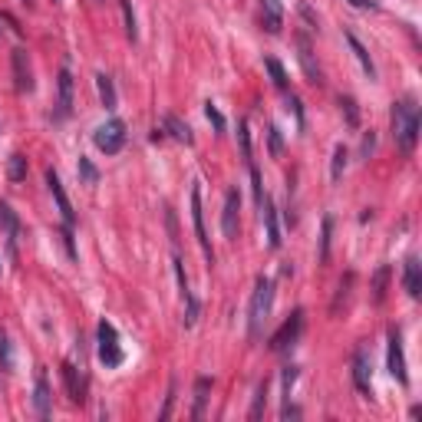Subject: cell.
<instances>
[{"mask_svg": "<svg viewBox=\"0 0 422 422\" xmlns=\"http://www.w3.org/2000/svg\"><path fill=\"white\" fill-rule=\"evenodd\" d=\"M393 139L402 152H412L416 149V139H419V106L412 96L393 103Z\"/></svg>", "mask_w": 422, "mask_h": 422, "instance_id": "1", "label": "cell"}, {"mask_svg": "<svg viewBox=\"0 0 422 422\" xmlns=\"http://www.w3.org/2000/svg\"><path fill=\"white\" fill-rule=\"evenodd\" d=\"M270 304H274V284L268 277H258L254 293H251V307H247V333H251V340L258 337L264 320L270 316Z\"/></svg>", "mask_w": 422, "mask_h": 422, "instance_id": "2", "label": "cell"}, {"mask_svg": "<svg viewBox=\"0 0 422 422\" xmlns=\"http://www.w3.org/2000/svg\"><path fill=\"white\" fill-rule=\"evenodd\" d=\"M93 142H96L99 152L116 155L119 149L126 145V122H122V119H109V122H103V126L93 132Z\"/></svg>", "mask_w": 422, "mask_h": 422, "instance_id": "3", "label": "cell"}, {"mask_svg": "<svg viewBox=\"0 0 422 422\" xmlns=\"http://www.w3.org/2000/svg\"><path fill=\"white\" fill-rule=\"evenodd\" d=\"M300 330H304V310H293V314L281 323V330L270 337V350L274 353L291 350L293 343H297V337H300Z\"/></svg>", "mask_w": 422, "mask_h": 422, "instance_id": "4", "label": "cell"}, {"mask_svg": "<svg viewBox=\"0 0 422 422\" xmlns=\"http://www.w3.org/2000/svg\"><path fill=\"white\" fill-rule=\"evenodd\" d=\"M99 360H103L106 366H119V363H122L119 333H116V327H112L109 320H103V323H99Z\"/></svg>", "mask_w": 422, "mask_h": 422, "instance_id": "5", "label": "cell"}, {"mask_svg": "<svg viewBox=\"0 0 422 422\" xmlns=\"http://www.w3.org/2000/svg\"><path fill=\"white\" fill-rule=\"evenodd\" d=\"M353 383L366 396L373 393V356L366 347H356V353H353Z\"/></svg>", "mask_w": 422, "mask_h": 422, "instance_id": "6", "label": "cell"}, {"mask_svg": "<svg viewBox=\"0 0 422 422\" xmlns=\"http://www.w3.org/2000/svg\"><path fill=\"white\" fill-rule=\"evenodd\" d=\"M389 373H393V379L396 383H409V373H406V356H402V333H399V327L389 330Z\"/></svg>", "mask_w": 422, "mask_h": 422, "instance_id": "7", "label": "cell"}, {"mask_svg": "<svg viewBox=\"0 0 422 422\" xmlns=\"http://www.w3.org/2000/svg\"><path fill=\"white\" fill-rule=\"evenodd\" d=\"M191 221H195V235H198L201 251H205V258H208V264H211V261H214V251H211L208 231H205V211H201V188L198 185L191 188Z\"/></svg>", "mask_w": 422, "mask_h": 422, "instance_id": "8", "label": "cell"}, {"mask_svg": "<svg viewBox=\"0 0 422 422\" xmlns=\"http://www.w3.org/2000/svg\"><path fill=\"white\" fill-rule=\"evenodd\" d=\"M10 59H13V82H17V93H34V70H30L27 50L17 47Z\"/></svg>", "mask_w": 422, "mask_h": 422, "instance_id": "9", "label": "cell"}, {"mask_svg": "<svg viewBox=\"0 0 422 422\" xmlns=\"http://www.w3.org/2000/svg\"><path fill=\"white\" fill-rule=\"evenodd\" d=\"M47 185H50V195H53V201H57V208H59V218H63V224L66 228H73V221H76V214H73V205L70 198H66V191H63V182H59V175L50 168L47 172Z\"/></svg>", "mask_w": 422, "mask_h": 422, "instance_id": "10", "label": "cell"}, {"mask_svg": "<svg viewBox=\"0 0 422 422\" xmlns=\"http://www.w3.org/2000/svg\"><path fill=\"white\" fill-rule=\"evenodd\" d=\"M297 59H300V66H304L307 80L314 82V86H320L323 76H320V66H316V59H314V47H310V40H307L304 34H297Z\"/></svg>", "mask_w": 422, "mask_h": 422, "instance_id": "11", "label": "cell"}, {"mask_svg": "<svg viewBox=\"0 0 422 422\" xmlns=\"http://www.w3.org/2000/svg\"><path fill=\"white\" fill-rule=\"evenodd\" d=\"M238 211H241V195H238V188H231V191L224 195V211H221L224 238H238Z\"/></svg>", "mask_w": 422, "mask_h": 422, "instance_id": "12", "label": "cell"}, {"mask_svg": "<svg viewBox=\"0 0 422 422\" xmlns=\"http://www.w3.org/2000/svg\"><path fill=\"white\" fill-rule=\"evenodd\" d=\"M50 383H47V373L43 370H36V386H34V409L40 419H50V412H53V402H50Z\"/></svg>", "mask_w": 422, "mask_h": 422, "instance_id": "13", "label": "cell"}, {"mask_svg": "<svg viewBox=\"0 0 422 422\" xmlns=\"http://www.w3.org/2000/svg\"><path fill=\"white\" fill-rule=\"evenodd\" d=\"M261 24H264V30L270 36H277L284 30V13H281V3L277 0H264L261 3Z\"/></svg>", "mask_w": 422, "mask_h": 422, "instance_id": "14", "label": "cell"}, {"mask_svg": "<svg viewBox=\"0 0 422 422\" xmlns=\"http://www.w3.org/2000/svg\"><path fill=\"white\" fill-rule=\"evenodd\" d=\"M57 86H59V109H57V119H66V116L73 112V73L66 70V66L59 70Z\"/></svg>", "mask_w": 422, "mask_h": 422, "instance_id": "15", "label": "cell"}, {"mask_svg": "<svg viewBox=\"0 0 422 422\" xmlns=\"http://www.w3.org/2000/svg\"><path fill=\"white\" fill-rule=\"evenodd\" d=\"M261 208H264V228H268V245L274 247V251H277V247H281V231H277V208H274L270 195H264Z\"/></svg>", "mask_w": 422, "mask_h": 422, "instance_id": "16", "label": "cell"}, {"mask_svg": "<svg viewBox=\"0 0 422 422\" xmlns=\"http://www.w3.org/2000/svg\"><path fill=\"white\" fill-rule=\"evenodd\" d=\"M402 284H406V293H409L412 300L422 293V264L416 258L406 261V270H402Z\"/></svg>", "mask_w": 422, "mask_h": 422, "instance_id": "17", "label": "cell"}, {"mask_svg": "<svg viewBox=\"0 0 422 422\" xmlns=\"http://www.w3.org/2000/svg\"><path fill=\"white\" fill-rule=\"evenodd\" d=\"M59 370H63V383H66V393H70V399L73 402H82V379H80V370H76V366L70 363V360H66V363L59 366Z\"/></svg>", "mask_w": 422, "mask_h": 422, "instance_id": "18", "label": "cell"}, {"mask_svg": "<svg viewBox=\"0 0 422 422\" xmlns=\"http://www.w3.org/2000/svg\"><path fill=\"white\" fill-rule=\"evenodd\" d=\"M347 43H350V50H353V57H356V63L363 66V73L370 76V80H376V66H373V57H370V50L356 40L353 34H347Z\"/></svg>", "mask_w": 422, "mask_h": 422, "instance_id": "19", "label": "cell"}, {"mask_svg": "<svg viewBox=\"0 0 422 422\" xmlns=\"http://www.w3.org/2000/svg\"><path fill=\"white\" fill-rule=\"evenodd\" d=\"M162 132H168L175 142H185V145H191L195 142V136H191V129H188L185 122L178 116H165V122H162Z\"/></svg>", "mask_w": 422, "mask_h": 422, "instance_id": "20", "label": "cell"}, {"mask_svg": "<svg viewBox=\"0 0 422 422\" xmlns=\"http://www.w3.org/2000/svg\"><path fill=\"white\" fill-rule=\"evenodd\" d=\"M208 393H211V379L208 376H198V383H195V409H191V419H201V416H205Z\"/></svg>", "mask_w": 422, "mask_h": 422, "instance_id": "21", "label": "cell"}, {"mask_svg": "<svg viewBox=\"0 0 422 422\" xmlns=\"http://www.w3.org/2000/svg\"><path fill=\"white\" fill-rule=\"evenodd\" d=\"M96 89H99V99H103L106 109H116V86H112V80L106 73L96 76Z\"/></svg>", "mask_w": 422, "mask_h": 422, "instance_id": "22", "label": "cell"}, {"mask_svg": "<svg viewBox=\"0 0 422 422\" xmlns=\"http://www.w3.org/2000/svg\"><path fill=\"white\" fill-rule=\"evenodd\" d=\"M386 287H389V264H383L373 274V304H383L386 300Z\"/></svg>", "mask_w": 422, "mask_h": 422, "instance_id": "23", "label": "cell"}, {"mask_svg": "<svg viewBox=\"0 0 422 422\" xmlns=\"http://www.w3.org/2000/svg\"><path fill=\"white\" fill-rule=\"evenodd\" d=\"M0 224H3V231L10 235V241L20 235V221H17V214H13V208L7 201H0Z\"/></svg>", "mask_w": 422, "mask_h": 422, "instance_id": "24", "label": "cell"}, {"mask_svg": "<svg viewBox=\"0 0 422 422\" xmlns=\"http://www.w3.org/2000/svg\"><path fill=\"white\" fill-rule=\"evenodd\" d=\"M7 175H10V182H24L27 178V159L20 152H13L7 159Z\"/></svg>", "mask_w": 422, "mask_h": 422, "instance_id": "25", "label": "cell"}, {"mask_svg": "<svg viewBox=\"0 0 422 422\" xmlns=\"http://www.w3.org/2000/svg\"><path fill=\"white\" fill-rule=\"evenodd\" d=\"M119 7H122V20H126V36H129V40H139V27H136L132 0H119Z\"/></svg>", "mask_w": 422, "mask_h": 422, "instance_id": "26", "label": "cell"}, {"mask_svg": "<svg viewBox=\"0 0 422 422\" xmlns=\"http://www.w3.org/2000/svg\"><path fill=\"white\" fill-rule=\"evenodd\" d=\"M264 66H268L270 80H274V86L281 89V93H287V73H284V66L277 63V59H264Z\"/></svg>", "mask_w": 422, "mask_h": 422, "instance_id": "27", "label": "cell"}, {"mask_svg": "<svg viewBox=\"0 0 422 422\" xmlns=\"http://www.w3.org/2000/svg\"><path fill=\"white\" fill-rule=\"evenodd\" d=\"M343 172H347V149L337 145V149H333V165H330V178H333V182H340Z\"/></svg>", "mask_w": 422, "mask_h": 422, "instance_id": "28", "label": "cell"}, {"mask_svg": "<svg viewBox=\"0 0 422 422\" xmlns=\"http://www.w3.org/2000/svg\"><path fill=\"white\" fill-rule=\"evenodd\" d=\"M264 406H268V379L258 386V393H254V406H251V422H258L261 416H264Z\"/></svg>", "mask_w": 422, "mask_h": 422, "instance_id": "29", "label": "cell"}, {"mask_svg": "<svg viewBox=\"0 0 422 422\" xmlns=\"http://www.w3.org/2000/svg\"><path fill=\"white\" fill-rule=\"evenodd\" d=\"M350 287H353V274H347V277L340 281V291H337V297H333V307H330V314H333V316L340 314V307L347 304V297H350Z\"/></svg>", "mask_w": 422, "mask_h": 422, "instance_id": "30", "label": "cell"}, {"mask_svg": "<svg viewBox=\"0 0 422 422\" xmlns=\"http://www.w3.org/2000/svg\"><path fill=\"white\" fill-rule=\"evenodd\" d=\"M76 172H80V178L86 182V185H96V182H99V172H96V165L89 162V159H82V155H80V165H76Z\"/></svg>", "mask_w": 422, "mask_h": 422, "instance_id": "31", "label": "cell"}, {"mask_svg": "<svg viewBox=\"0 0 422 422\" xmlns=\"http://www.w3.org/2000/svg\"><path fill=\"white\" fill-rule=\"evenodd\" d=\"M340 106H343V112H347V126H350V129H356V126H360V112H356V99H353V96H343V99H340Z\"/></svg>", "mask_w": 422, "mask_h": 422, "instance_id": "32", "label": "cell"}, {"mask_svg": "<svg viewBox=\"0 0 422 422\" xmlns=\"http://www.w3.org/2000/svg\"><path fill=\"white\" fill-rule=\"evenodd\" d=\"M330 231H333V218H323V238H320V264L330 261Z\"/></svg>", "mask_w": 422, "mask_h": 422, "instance_id": "33", "label": "cell"}, {"mask_svg": "<svg viewBox=\"0 0 422 422\" xmlns=\"http://www.w3.org/2000/svg\"><path fill=\"white\" fill-rule=\"evenodd\" d=\"M0 366H3V370H13L10 340H7V333H3V330H0Z\"/></svg>", "mask_w": 422, "mask_h": 422, "instance_id": "34", "label": "cell"}, {"mask_svg": "<svg viewBox=\"0 0 422 422\" xmlns=\"http://www.w3.org/2000/svg\"><path fill=\"white\" fill-rule=\"evenodd\" d=\"M268 139H270V155L281 159L284 155V139H281V132H277V126H270L268 129Z\"/></svg>", "mask_w": 422, "mask_h": 422, "instance_id": "35", "label": "cell"}, {"mask_svg": "<svg viewBox=\"0 0 422 422\" xmlns=\"http://www.w3.org/2000/svg\"><path fill=\"white\" fill-rule=\"evenodd\" d=\"M205 116H208V122H211V126H214V129H218V132H224V116H221V112H218V109H214V106H205Z\"/></svg>", "mask_w": 422, "mask_h": 422, "instance_id": "36", "label": "cell"}, {"mask_svg": "<svg viewBox=\"0 0 422 422\" xmlns=\"http://www.w3.org/2000/svg\"><path fill=\"white\" fill-rule=\"evenodd\" d=\"M247 168H251V185H254V201H264V185H261V172L258 168H254V165H247Z\"/></svg>", "mask_w": 422, "mask_h": 422, "instance_id": "37", "label": "cell"}, {"mask_svg": "<svg viewBox=\"0 0 422 422\" xmlns=\"http://www.w3.org/2000/svg\"><path fill=\"white\" fill-rule=\"evenodd\" d=\"M300 17L310 24V30H316V27H320V20H316V13L310 10V3H307V0H300Z\"/></svg>", "mask_w": 422, "mask_h": 422, "instance_id": "38", "label": "cell"}, {"mask_svg": "<svg viewBox=\"0 0 422 422\" xmlns=\"http://www.w3.org/2000/svg\"><path fill=\"white\" fill-rule=\"evenodd\" d=\"M350 3L356 10H376V7H379V0H350Z\"/></svg>", "mask_w": 422, "mask_h": 422, "instance_id": "39", "label": "cell"}, {"mask_svg": "<svg viewBox=\"0 0 422 422\" xmlns=\"http://www.w3.org/2000/svg\"><path fill=\"white\" fill-rule=\"evenodd\" d=\"M373 145H376V136H373V132H366V136H363V155L373 152Z\"/></svg>", "mask_w": 422, "mask_h": 422, "instance_id": "40", "label": "cell"}, {"mask_svg": "<svg viewBox=\"0 0 422 422\" xmlns=\"http://www.w3.org/2000/svg\"><path fill=\"white\" fill-rule=\"evenodd\" d=\"M96 3H106V0H96Z\"/></svg>", "mask_w": 422, "mask_h": 422, "instance_id": "41", "label": "cell"}]
</instances>
